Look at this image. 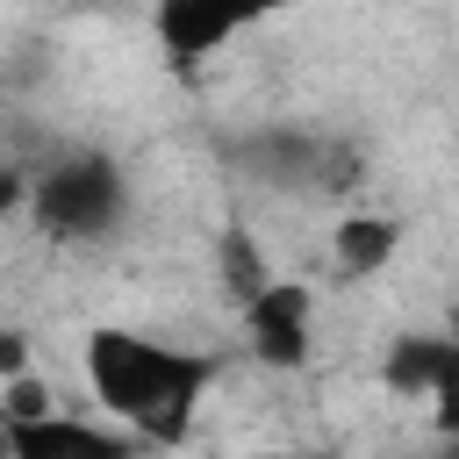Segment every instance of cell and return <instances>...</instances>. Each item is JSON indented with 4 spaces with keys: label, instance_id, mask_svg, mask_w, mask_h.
Listing matches in <instances>:
<instances>
[{
    "label": "cell",
    "instance_id": "1",
    "mask_svg": "<svg viewBox=\"0 0 459 459\" xmlns=\"http://www.w3.org/2000/svg\"><path fill=\"white\" fill-rule=\"evenodd\" d=\"M86 380H93L100 409H115L129 430L172 445V437H186L194 402L215 380V359L172 351V344H151V337H129V330H93L86 337Z\"/></svg>",
    "mask_w": 459,
    "mask_h": 459
},
{
    "label": "cell",
    "instance_id": "2",
    "mask_svg": "<svg viewBox=\"0 0 459 459\" xmlns=\"http://www.w3.org/2000/svg\"><path fill=\"white\" fill-rule=\"evenodd\" d=\"M122 208V179L108 158H72V165H50L43 186H36V222L50 237H100Z\"/></svg>",
    "mask_w": 459,
    "mask_h": 459
},
{
    "label": "cell",
    "instance_id": "3",
    "mask_svg": "<svg viewBox=\"0 0 459 459\" xmlns=\"http://www.w3.org/2000/svg\"><path fill=\"white\" fill-rule=\"evenodd\" d=\"M244 330H251V351H258L265 366H301V359H308V287L273 280V287L244 308Z\"/></svg>",
    "mask_w": 459,
    "mask_h": 459
},
{
    "label": "cell",
    "instance_id": "4",
    "mask_svg": "<svg viewBox=\"0 0 459 459\" xmlns=\"http://www.w3.org/2000/svg\"><path fill=\"white\" fill-rule=\"evenodd\" d=\"M7 452L14 459H129V437H108L79 416H50V423H7Z\"/></svg>",
    "mask_w": 459,
    "mask_h": 459
},
{
    "label": "cell",
    "instance_id": "5",
    "mask_svg": "<svg viewBox=\"0 0 459 459\" xmlns=\"http://www.w3.org/2000/svg\"><path fill=\"white\" fill-rule=\"evenodd\" d=\"M452 366H459V344H445V337H402V344L387 351L380 380H387L394 394H437V387L452 380Z\"/></svg>",
    "mask_w": 459,
    "mask_h": 459
},
{
    "label": "cell",
    "instance_id": "6",
    "mask_svg": "<svg viewBox=\"0 0 459 459\" xmlns=\"http://www.w3.org/2000/svg\"><path fill=\"white\" fill-rule=\"evenodd\" d=\"M230 14L222 7H165L158 14V36H165V50H172V65H194V57H208L215 43H230Z\"/></svg>",
    "mask_w": 459,
    "mask_h": 459
},
{
    "label": "cell",
    "instance_id": "7",
    "mask_svg": "<svg viewBox=\"0 0 459 459\" xmlns=\"http://www.w3.org/2000/svg\"><path fill=\"white\" fill-rule=\"evenodd\" d=\"M394 222L387 215H344V230H337V244H330V258H337V273L344 280H366V273H380L387 265V251H394Z\"/></svg>",
    "mask_w": 459,
    "mask_h": 459
},
{
    "label": "cell",
    "instance_id": "8",
    "mask_svg": "<svg viewBox=\"0 0 459 459\" xmlns=\"http://www.w3.org/2000/svg\"><path fill=\"white\" fill-rule=\"evenodd\" d=\"M437 430H452V437H459V366H452V380L437 387Z\"/></svg>",
    "mask_w": 459,
    "mask_h": 459
}]
</instances>
